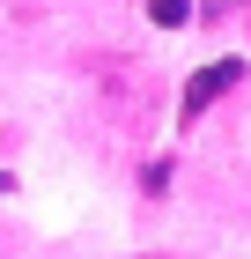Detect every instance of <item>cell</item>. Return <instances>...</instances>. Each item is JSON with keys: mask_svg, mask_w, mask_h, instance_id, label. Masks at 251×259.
<instances>
[{"mask_svg": "<svg viewBox=\"0 0 251 259\" xmlns=\"http://www.w3.org/2000/svg\"><path fill=\"white\" fill-rule=\"evenodd\" d=\"M140 259H170V252H140Z\"/></svg>", "mask_w": 251, "mask_h": 259, "instance_id": "3957f363", "label": "cell"}, {"mask_svg": "<svg viewBox=\"0 0 251 259\" xmlns=\"http://www.w3.org/2000/svg\"><path fill=\"white\" fill-rule=\"evenodd\" d=\"M148 15L163 22V30H177V22H192V0H148Z\"/></svg>", "mask_w": 251, "mask_h": 259, "instance_id": "7a4b0ae2", "label": "cell"}, {"mask_svg": "<svg viewBox=\"0 0 251 259\" xmlns=\"http://www.w3.org/2000/svg\"><path fill=\"white\" fill-rule=\"evenodd\" d=\"M236 81H244V60H214V67H199L192 81H185V119H199V111H207L214 97H222V89H236Z\"/></svg>", "mask_w": 251, "mask_h": 259, "instance_id": "6da1fadb", "label": "cell"}]
</instances>
